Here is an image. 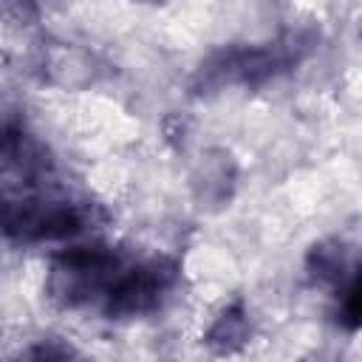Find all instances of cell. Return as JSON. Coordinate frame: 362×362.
<instances>
[{
    "label": "cell",
    "mask_w": 362,
    "mask_h": 362,
    "mask_svg": "<svg viewBox=\"0 0 362 362\" xmlns=\"http://www.w3.org/2000/svg\"><path fill=\"white\" fill-rule=\"evenodd\" d=\"M178 286V263L167 255H136L110 243H76L51 257L48 297L71 311L136 320L158 311Z\"/></svg>",
    "instance_id": "obj_1"
},
{
    "label": "cell",
    "mask_w": 362,
    "mask_h": 362,
    "mask_svg": "<svg viewBox=\"0 0 362 362\" xmlns=\"http://www.w3.org/2000/svg\"><path fill=\"white\" fill-rule=\"evenodd\" d=\"M93 221V206L51 181L14 187L0 198V235L14 243H51L82 235Z\"/></svg>",
    "instance_id": "obj_2"
}]
</instances>
